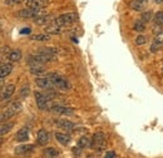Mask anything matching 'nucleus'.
<instances>
[{
    "label": "nucleus",
    "instance_id": "9d476101",
    "mask_svg": "<svg viewBox=\"0 0 163 158\" xmlns=\"http://www.w3.org/2000/svg\"><path fill=\"white\" fill-rule=\"evenodd\" d=\"M54 124L58 126L59 128L62 129H65V131H72L75 128V124L70 121H64V119H55L54 121Z\"/></svg>",
    "mask_w": 163,
    "mask_h": 158
},
{
    "label": "nucleus",
    "instance_id": "cd10ccee",
    "mask_svg": "<svg viewBox=\"0 0 163 158\" xmlns=\"http://www.w3.org/2000/svg\"><path fill=\"white\" fill-rule=\"evenodd\" d=\"M136 44L137 45H143V44H146L147 43V37H144V35H139V37H137L136 38Z\"/></svg>",
    "mask_w": 163,
    "mask_h": 158
},
{
    "label": "nucleus",
    "instance_id": "f8f14e48",
    "mask_svg": "<svg viewBox=\"0 0 163 158\" xmlns=\"http://www.w3.org/2000/svg\"><path fill=\"white\" fill-rule=\"evenodd\" d=\"M14 92H15V86L14 84H9L5 88H3V91H2V102L9 99L14 94Z\"/></svg>",
    "mask_w": 163,
    "mask_h": 158
},
{
    "label": "nucleus",
    "instance_id": "ddd939ff",
    "mask_svg": "<svg viewBox=\"0 0 163 158\" xmlns=\"http://www.w3.org/2000/svg\"><path fill=\"white\" fill-rule=\"evenodd\" d=\"M35 146L34 144H23L15 148V153L17 154H27V153H32L34 151Z\"/></svg>",
    "mask_w": 163,
    "mask_h": 158
},
{
    "label": "nucleus",
    "instance_id": "5701e85b",
    "mask_svg": "<svg viewBox=\"0 0 163 158\" xmlns=\"http://www.w3.org/2000/svg\"><path fill=\"white\" fill-rule=\"evenodd\" d=\"M14 127V123H2V129H0V134L2 136H4L5 133H8L12 128Z\"/></svg>",
    "mask_w": 163,
    "mask_h": 158
},
{
    "label": "nucleus",
    "instance_id": "4be33fe9",
    "mask_svg": "<svg viewBox=\"0 0 163 158\" xmlns=\"http://www.w3.org/2000/svg\"><path fill=\"white\" fill-rule=\"evenodd\" d=\"M49 19H50L49 15H40V17H38L37 19H34V23H35L37 25H44V24H47V23L49 22Z\"/></svg>",
    "mask_w": 163,
    "mask_h": 158
},
{
    "label": "nucleus",
    "instance_id": "bb28decb",
    "mask_svg": "<svg viewBox=\"0 0 163 158\" xmlns=\"http://www.w3.org/2000/svg\"><path fill=\"white\" fill-rule=\"evenodd\" d=\"M154 22L157 25H163V12H158L154 15Z\"/></svg>",
    "mask_w": 163,
    "mask_h": 158
},
{
    "label": "nucleus",
    "instance_id": "c9c22d12",
    "mask_svg": "<svg viewBox=\"0 0 163 158\" xmlns=\"http://www.w3.org/2000/svg\"><path fill=\"white\" fill-rule=\"evenodd\" d=\"M152 2H154L156 4H162V3H163V0H152Z\"/></svg>",
    "mask_w": 163,
    "mask_h": 158
},
{
    "label": "nucleus",
    "instance_id": "9b49d317",
    "mask_svg": "<svg viewBox=\"0 0 163 158\" xmlns=\"http://www.w3.org/2000/svg\"><path fill=\"white\" fill-rule=\"evenodd\" d=\"M37 142L39 146H45L49 142V133L45 129H40L37 134Z\"/></svg>",
    "mask_w": 163,
    "mask_h": 158
},
{
    "label": "nucleus",
    "instance_id": "f03ea898",
    "mask_svg": "<svg viewBox=\"0 0 163 158\" xmlns=\"http://www.w3.org/2000/svg\"><path fill=\"white\" fill-rule=\"evenodd\" d=\"M45 77H48L50 81H52L54 88H58V89H63V91H64V89H68V88L70 87L67 79L62 78L60 75H58V74H55V73H49V74H47Z\"/></svg>",
    "mask_w": 163,
    "mask_h": 158
},
{
    "label": "nucleus",
    "instance_id": "f3484780",
    "mask_svg": "<svg viewBox=\"0 0 163 158\" xmlns=\"http://www.w3.org/2000/svg\"><path fill=\"white\" fill-rule=\"evenodd\" d=\"M45 32H47V34H60L62 33V29H60V25H58L55 22L53 23V24H50V25H48L47 28H45Z\"/></svg>",
    "mask_w": 163,
    "mask_h": 158
},
{
    "label": "nucleus",
    "instance_id": "1a4fd4ad",
    "mask_svg": "<svg viewBox=\"0 0 163 158\" xmlns=\"http://www.w3.org/2000/svg\"><path fill=\"white\" fill-rule=\"evenodd\" d=\"M52 112L54 113H59V114H64V116H73L74 114V109L69 108V107H62V106H53L50 108Z\"/></svg>",
    "mask_w": 163,
    "mask_h": 158
},
{
    "label": "nucleus",
    "instance_id": "c756f323",
    "mask_svg": "<svg viewBox=\"0 0 163 158\" xmlns=\"http://www.w3.org/2000/svg\"><path fill=\"white\" fill-rule=\"evenodd\" d=\"M154 43H159V44H163V32L156 34L154 37Z\"/></svg>",
    "mask_w": 163,
    "mask_h": 158
},
{
    "label": "nucleus",
    "instance_id": "412c9836",
    "mask_svg": "<svg viewBox=\"0 0 163 158\" xmlns=\"http://www.w3.org/2000/svg\"><path fill=\"white\" fill-rule=\"evenodd\" d=\"M32 40H35V42H48L50 40V35L49 34H37L34 37H32Z\"/></svg>",
    "mask_w": 163,
    "mask_h": 158
},
{
    "label": "nucleus",
    "instance_id": "423d86ee",
    "mask_svg": "<svg viewBox=\"0 0 163 158\" xmlns=\"http://www.w3.org/2000/svg\"><path fill=\"white\" fill-rule=\"evenodd\" d=\"M35 102H37V106L39 109L44 111L48 108V103L50 102V97L49 96H45L40 92H35Z\"/></svg>",
    "mask_w": 163,
    "mask_h": 158
},
{
    "label": "nucleus",
    "instance_id": "39448f33",
    "mask_svg": "<svg viewBox=\"0 0 163 158\" xmlns=\"http://www.w3.org/2000/svg\"><path fill=\"white\" fill-rule=\"evenodd\" d=\"M19 18L24 19H37L38 17L42 15V9H32V8H25L18 12L17 14Z\"/></svg>",
    "mask_w": 163,
    "mask_h": 158
},
{
    "label": "nucleus",
    "instance_id": "7ed1b4c3",
    "mask_svg": "<svg viewBox=\"0 0 163 158\" xmlns=\"http://www.w3.org/2000/svg\"><path fill=\"white\" fill-rule=\"evenodd\" d=\"M78 20V14L75 13H67V14H62L55 19V23L60 27H67L73 23H75Z\"/></svg>",
    "mask_w": 163,
    "mask_h": 158
},
{
    "label": "nucleus",
    "instance_id": "c85d7f7f",
    "mask_svg": "<svg viewBox=\"0 0 163 158\" xmlns=\"http://www.w3.org/2000/svg\"><path fill=\"white\" fill-rule=\"evenodd\" d=\"M163 47V44H159V43H153L152 45H151V52L152 53H157V52H159V49Z\"/></svg>",
    "mask_w": 163,
    "mask_h": 158
},
{
    "label": "nucleus",
    "instance_id": "20e7f679",
    "mask_svg": "<svg viewBox=\"0 0 163 158\" xmlns=\"http://www.w3.org/2000/svg\"><path fill=\"white\" fill-rule=\"evenodd\" d=\"M91 147L97 149V151L104 149V147H106V136H104V133H102V132L94 133L93 137H92V146Z\"/></svg>",
    "mask_w": 163,
    "mask_h": 158
},
{
    "label": "nucleus",
    "instance_id": "aec40b11",
    "mask_svg": "<svg viewBox=\"0 0 163 158\" xmlns=\"http://www.w3.org/2000/svg\"><path fill=\"white\" fill-rule=\"evenodd\" d=\"M44 156L47 158H57L59 156V152L55 148H47L44 149Z\"/></svg>",
    "mask_w": 163,
    "mask_h": 158
},
{
    "label": "nucleus",
    "instance_id": "393cba45",
    "mask_svg": "<svg viewBox=\"0 0 163 158\" xmlns=\"http://www.w3.org/2000/svg\"><path fill=\"white\" fill-rule=\"evenodd\" d=\"M45 72L43 65H35V67H30V73L32 74H43Z\"/></svg>",
    "mask_w": 163,
    "mask_h": 158
},
{
    "label": "nucleus",
    "instance_id": "a211bd4d",
    "mask_svg": "<svg viewBox=\"0 0 163 158\" xmlns=\"http://www.w3.org/2000/svg\"><path fill=\"white\" fill-rule=\"evenodd\" d=\"M8 58H9V60H12L13 63H17V62H19V60L22 59V52H20L19 49H14V50H12V52L9 53Z\"/></svg>",
    "mask_w": 163,
    "mask_h": 158
},
{
    "label": "nucleus",
    "instance_id": "7c9ffc66",
    "mask_svg": "<svg viewBox=\"0 0 163 158\" xmlns=\"http://www.w3.org/2000/svg\"><path fill=\"white\" fill-rule=\"evenodd\" d=\"M29 94V87L27 86V87H23L22 88V91H20V96L22 97H27Z\"/></svg>",
    "mask_w": 163,
    "mask_h": 158
},
{
    "label": "nucleus",
    "instance_id": "6e6552de",
    "mask_svg": "<svg viewBox=\"0 0 163 158\" xmlns=\"http://www.w3.org/2000/svg\"><path fill=\"white\" fill-rule=\"evenodd\" d=\"M35 84L40 88H44V89H53L54 86L52 83V81L48 78V77H44V78H37L35 79Z\"/></svg>",
    "mask_w": 163,
    "mask_h": 158
},
{
    "label": "nucleus",
    "instance_id": "2f4dec72",
    "mask_svg": "<svg viewBox=\"0 0 163 158\" xmlns=\"http://www.w3.org/2000/svg\"><path fill=\"white\" fill-rule=\"evenodd\" d=\"M23 0H5V4H8V5H13V4H19V3H22Z\"/></svg>",
    "mask_w": 163,
    "mask_h": 158
},
{
    "label": "nucleus",
    "instance_id": "6ab92c4d",
    "mask_svg": "<svg viewBox=\"0 0 163 158\" xmlns=\"http://www.w3.org/2000/svg\"><path fill=\"white\" fill-rule=\"evenodd\" d=\"M78 146L80 148H87V147H91L92 146V139L87 136H83L79 141H78Z\"/></svg>",
    "mask_w": 163,
    "mask_h": 158
},
{
    "label": "nucleus",
    "instance_id": "b1692460",
    "mask_svg": "<svg viewBox=\"0 0 163 158\" xmlns=\"http://www.w3.org/2000/svg\"><path fill=\"white\" fill-rule=\"evenodd\" d=\"M133 29L136 30V32H144L146 30V25H144V22L143 20H137L136 23H134V25H133Z\"/></svg>",
    "mask_w": 163,
    "mask_h": 158
},
{
    "label": "nucleus",
    "instance_id": "a878e982",
    "mask_svg": "<svg viewBox=\"0 0 163 158\" xmlns=\"http://www.w3.org/2000/svg\"><path fill=\"white\" fill-rule=\"evenodd\" d=\"M152 17H153V13H152L151 10H148V12H144V13H142L141 20H143L144 23H148L149 20H152Z\"/></svg>",
    "mask_w": 163,
    "mask_h": 158
},
{
    "label": "nucleus",
    "instance_id": "473e14b6",
    "mask_svg": "<svg viewBox=\"0 0 163 158\" xmlns=\"http://www.w3.org/2000/svg\"><path fill=\"white\" fill-rule=\"evenodd\" d=\"M114 157H116V153L113 151H108L104 156V158H114Z\"/></svg>",
    "mask_w": 163,
    "mask_h": 158
},
{
    "label": "nucleus",
    "instance_id": "f257e3e1",
    "mask_svg": "<svg viewBox=\"0 0 163 158\" xmlns=\"http://www.w3.org/2000/svg\"><path fill=\"white\" fill-rule=\"evenodd\" d=\"M22 111V103L20 102H14L12 103L7 109H4L2 112V123H5L8 119H10L12 117H14L17 113H19Z\"/></svg>",
    "mask_w": 163,
    "mask_h": 158
},
{
    "label": "nucleus",
    "instance_id": "dca6fc26",
    "mask_svg": "<svg viewBox=\"0 0 163 158\" xmlns=\"http://www.w3.org/2000/svg\"><path fill=\"white\" fill-rule=\"evenodd\" d=\"M13 70V65L10 63H3L2 64V70H0V75H2V79H4L5 77H8Z\"/></svg>",
    "mask_w": 163,
    "mask_h": 158
},
{
    "label": "nucleus",
    "instance_id": "e433bc0d",
    "mask_svg": "<svg viewBox=\"0 0 163 158\" xmlns=\"http://www.w3.org/2000/svg\"><path fill=\"white\" fill-rule=\"evenodd\" d=\"M162 75H163V72H162Z\"/></svg>",
    "mask_w": 163,
    "mask_h": 158
},
{
    "label": "nucleus",
    "instance_id": "4468645a",
    "mask_svg": "<svg viewBox=\"0 0 163 158\" xmlns=\"http://www.w3.org/2000/svg\"><path fill=\"white\" fill-rule=\"evenodd\" d=\"M28 138H29V129H28L27 127L22 128V129L17 133V136H15V139H17L18 142H25V141H28Z\"/></svg>",
    "mask_w": 163,
    "mask_h": 158
},
{
    "label": "nucleus",
    "instance_id": "f704fd0d",
    "mask_svg": "<svg viewBox=\"0 0 163 158\" xmlns=\"http://www.w3.org/2000/svg\"><path fill=\"white\" fill-rule=\"evenodd\" d=\"M80 149H82V148H80L79 146H78V147H74V148H73V153L77 154V156H79V154H80Z\"/></svg>",
    "mask_w": 163,
    "mask_h": 158
},
{
    "label": "nucleus",
    "instance_id": "2eb2a0df",
    "mask_svg": "<svg viewBox=\"0 0 163 158\" xmlns=\"http://www.w3.org/2000/svg\"><path fill=\"white\" fill-rule=\"evenodd\" d=\"M55 138H57V141L60 143V144H63V146H67V144H69L70 143V136L69 134H67V133H55Z\"/></svg>",
    "mask_w": 163,
    "mask_h": 158
},
{
    "label": "nucleus",
    "instance_id": "72a5a7b5",
    "mask_svg": "<svg viewBox=\"0 0 163 158\" xmlns=\"http://www.w3.org/2000/svg\"><path fill=\"white\" fill-rule=\"evenodd\" d=\"M30 32H32L30 28H24V29L20 30V34H30Z\"/></svg>",
    "mask_w": 163,
    "mask_h": 158
},
{
    "label": "nucleus",
    "instance_id": "0eeeda50",
    "mask_svg": "<svg viewBox=\"0 0 163 158\" xmlns=\"http://www.w3.org/2000/svg\"><path fill=\"white\" fill-rule=\"evenodd\" d=\"M27 8L32 9H42L48 4V0H24Z\"/></svg>",
    "mask_w": 163,
    "mask_h": 158
}]
</instances>
